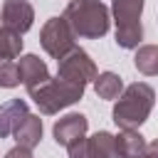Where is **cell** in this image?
<instances>
[{
    "label": "cell",
    "mask_w": 158,
    "mask_h": 158,
    "mask_svg": "<svg viewBox=\"0 0 158 158\" xmlns=\"http://www.w3.org/2000/svg\"><path fill=\"white\" fill-rule=\"evenodd\" d=\"M153 104H156L153 86L146 84V81H133L116 99L111 118H114V123L118 128H133V131H138V126H143L146 118L151 116Z\"/></svg>",
    "instance_id": "6da1fadb"
},
{
    "label": "cell",
    "mask_w": 158,
    "mask_h": 158,
    "mask_svg": "<svg viewBox=\"0 0 158 158\" xmlns=\"http://www.w3.org/2000/svg\"><path fill=\"white\" fill-rule=\"evenodd\" d=\"M77 37L84 40H99L109 32L111 15L109 7L101 0H69L62 15Z\"/></svg>",
    "instance_id": "7a4b0ae2"
},
{
    "label": "cell",
    "mask_w": 158,
    "mask_h": 158,
    "mask_svg": "<svg viewBox=\"0 0 158 158\" xmlns=\"http://www.w3.org/2000/svg\"><path fill=\"white\" fill-rule=\"evenodd\" d=\"M146 0H111V15L116 22V44L121 49H138L143 40V15Z\"/></svg>",
    "instance_id": "3957f363"
},
{
    "label": "cell",
    "mask_w": 158,
    "mask_h": 158,
    "mask_svg": "<svg viewBox=\"0 0 158 158\" xmlns=\"http://www.w3.org/2000/svg\"><path fill=\"white\" fill-rule=\"evenodd\" d=\"M84 96V86H77V84H69L59 77L49 79L47 84L37 86L35 91H30V99L37 104V109L44 114V116H52V114H59L62 109L77 104L79 99Z\"/></svg>",
    "instance_id": "277c9868"
},
{
    "label": "cell",
    "mask_w": 158,
    "mask_h": 158,
    "mask_svg": "<svg viewBox=\"0 0 158 158\" xmlns=\"http://www.w3.org/2000/svg\"><path fill=\"white\" fill-rule=\"evenodd\" d=\"M40 44L52 59L59 62L77 47V35L64 17H49L40 30Z\"/></svg>",
    "instance_id": "5b68a950"
},
{
    "label": "cell",
    "mask_w": 158,
    "mask_h": 158,
    "mask_svg": "<svg viewBox=\"0 0 158 158\" xmlns=\"http://www.w3.org/2000/svg\"><path fill=\"white\" fill-rule=\"evenodd\" d=\"M57 64H59V67H57V77H59V79H64V81H69V84H77V86H84V89H86L89 81H94V79L99 77L94 59H91L81 47H74V49H72L67 57H62Z\"/></svg>",
    "instance_id": "8992f818"
},
{
    "label": "cell",
    "mask_w": 158,
    "mask_h": 158,
    "mask_svg": "<svg viewBox=\"0 0 158 158\" xmlns=\"http://www.w3.org/2000/svg\"><path fill=\"white\" fill-rule=\"evenodd\" d=\"M69 158H116V146L114 136L109 131H96L94 136H84L74 146L67 148Z\"/></svg>",
    "instance_id": "52a82bcc"
},
{
    "label": "cell",
    "mask_w": 158,
    "mask_h": 158,
    "mask_svg": "<svg viewBox=\"0 0 158 158\" xmlns=\"http://www.w3.org/2000/svg\"><path fill=\"white\" fill-rule=\"evenodd\" d=\"M0 20H2V27L17 35H25L35 22V7L30 0H5L0 7Z\"/></svg>",
    "instance_id": "ba28073f"
},
{
    "label": "cell",
    "mask_w": 158,
    "mask_h": 158,
    "mask_svg": "<svg viewBox=\"0 0 158 158\" xmlns=\"http://www.w3.org/2000/svg\"><path fill=\"white\" fill-rule=\"evenodd\" d=\"M86 128H89L86 116L74 111V114H67V116H62V118L54 121V126H52V136H54L57 146L69 148V146H74L77 141H81V138L86 136Z\"/></svg>",
    "instance_id": "9c48e42d"
},
{
    "label": "cell",
    "mask_w": 158,
    "mask_h": 158,
    "mask_svg": "<svg viewBox=\"0 0 158 158\" xmlns=\"http://www.w3.org/2000/svg\"><path fill=\"white\" fill-rule=\"evenodd\" d=\"M17 67H20V81L25 84L27 94L52 79L44 59H40L37 54H25V57H20V64H17Z\"/></svg>",
    "instance_id": "30bf717a"
},
{
    "label": "cell",
    "mask_w": 158,
    "mask_h": 158,
    "mask_svg": "<svg viewBox=\"0 0 158 158\" xmlns=\"http://www.w3.org/2000/svg\"><path fill=\"white\" fill-rule=\"evenodd\" d=\"M27 116H30V109L25 99H10L0 104V138L15 136V131L22 126Z\"/></svg>",
    "instance_id": "8fae6325"
},
{
    "label": "cell",
    "mask_w": 158,
    "mask_h": 158,
    "mask_svg": "<svg viewBox=\"0 0 158 158\" xmlns=\"http://www.w3.org/2000/svg\"><path fill=\"white\" fill-rule=\"evenodd\" d=\"M114 146H116V158H141L146 151V138L133 131V128H121L114 136Z\"/></svg>",
    "instance_id": "7c38bea8"
},
{
    "label": "cell",
    "mask_w": 158,
    "mask_h": 158,
    "mask_svg": "<svg viewBox=\"0 0 158 158\" xmlns=\"http://www.w3.org/2000/svg\"><path fill=\"white\" fill-rule=\"evenodd\" d=\"M15 141H17V146H25V148L32 151L42 141V118L37 114H30L22 121V126L15 131Z\"/></svg>",
    "instance_id": "4fadbf2b"
},
{
    "label": "cell",
    "mask_w": 158,
    "mask_h": 158,
    "mask_svg": "<svg viewBox=\"0 0 158 158\" xmlns=\"http://www.w3.org/2000/svg\"><path fill=\"white\" fill-rule=\"evenodd\" d=\"M94 91L99 99H106V101H114L123 94V81L116 72H101L96 79H94Z\"/></svg>",
    "instance_id": "5bb4252c"
},
{
    "label": "cell",
    "mask_w": 158,
    "mask_h": 158,
    "mask_svg": "<svg viewBox=\"0 0 158 158\" xmlns=\"http://www.w3.org/2000/svg\"><path fill=\"white\" fill-rule=\"evenodd\" d=\"M133 64L141 74L156 77L158 74V44H141L133 54Z\"/></svg>",
    "instance_id": "9a60e30c"
},
{
    "label": "cell",
    "mask_w": 158,
    "mask_h": 158,
    "mask_svg": "<svg viewBox=\"0 0 158 158\" xmlns=\"http://www.w3.org/2000/svg\"><path fill=\"white\" fill-rule=\"evenodd\" d=\"M22 52V35L0 27V62H12Z\"/></svg>",
    "instance_id": "2e32d148"
},
{
    "label": "cell",
    "mask_w": 158,
    "mask_h": 158,
    "mask_svg": "<svg viewBox=\"0 0 158 158\" xmlns=\"http://www.w3.org/2000/svg\"><path fill=\"white\" fill-rule=\"evenodd\" d=\"M20 84V67L15 62H0V86L12 89Z\"/></svg>",
    "instance_id": "e0dca14e"
},
{
    "label": "cell",
    "mask_w": 158,
    "mask_h": 158,
    "mask_svg": "<svg viewBox=\"0 0 158 158\" xmlns=\"http://www.w3.org/2000/svg\"><path fill=\"white\" fill-rule=\"evenodd\" d=\"M5 158H35V156H32L30 148H25V146H15V148H10V151L5 153Z\"/></svg>",
    "instance_id": "ac0fdd59"
},
{
    "label": "cell",
    "mask_w": 158,
    "mask_h": 158,
    "mask_svg": "<svg viewBox=\"0 0 158 158\" xmlns=\"http://www.w3.org/2000/svg\"><path fill=\"white\" fill-rule=\"evenodd\" d=\"M141 158H158V138L156 141H151L148 146H146V151H143V156Z\"/></svg>",
    "instance_id": "d6986e66"
}]
</instances>
